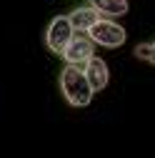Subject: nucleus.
<instances>
[{
	"label": "nucleus",
	"instance_id": "obj_1",
	"mask_svg": "<svg viewBox=\"0 0 155 158\" xmlns=\"http://www.w3.org/2000/svg\"><path fill=\"white\" fill-rule=\"evenodd\" d=\"M58 83H60V93H63V98L68 101V106H73V108L90 106L93 95H95V88L88 81V73H85L83 65L65 63V68L60 70Z\"/></svg>",
	"mask_w": 155,
	"mask_h": 158
},
{
	"label": "nucleus",
	"instance_id": "obj_2",
	"mask_svg": "<svg viewBox=\"0 0 155 158\" xmlns=\"http://www.w3.org/2000/svg\"><path fill=\"white\" fill-rule=\"evenodd\" d=\"M75 38V28H73V20L70 15H55L48 30H45V45L50 53L55 55H63V50L68 48V43Z\"/></svg>",
	"mask_w": 155,
	"mask_h": 158
},
{
	"label": "nucleus",
	"instance_id": "obj_3",
	"mask_svg": "<svg viewBox=\"0 0 155 158\" xmlns=\"http://www.w3.org/2000/svg\"><path fill=\"white\" fill-rule=\"evenodd\" d=\"M88 35L95 40V45H103V48H120L125 40H128V33L120 23H115L113 18H100L95 23Z\"/></svg>",
	"mask_w": 155,
	"mask_h": 158
},
{
	"label": "nucleus",
	"instance_id": "obj_4",
	"mask_svg": "<svg viewBox=\"0 0 155 158\" xmlns=\"http://www.w3.org/2000/svg\"><path fill=\"white\" fill-rule=\"evenodd\" d=\"M63 60L73 63V65H85L88 60L95 58V40L88 33H75V38L68 43V48L63 50Z\"/></svg>",
	"mask_w": 155,
	"mask_h": 158
},
{
	"label": "nucleus",
	"instance_id": "obj_5",
	"mask_svg": "<svg viewBox=\"0 0 155 158\" xmlns=\"http://www.w3.org/2000/svg\"><path fill=\"white\" fill-rule=\"evenodd\" d=\"M83 68H85V73H88V81L93 83L95 93L108 88V83H110V70H108V63L103 60V58H98V55H95L93 60H88Z\"/></svg>",
	"mask_w": 155,
	"mask_h": 158
},
{
	"label": "nucleus",
	"instance_id": "obj_6",
	"mask_svg": "<svg viewBox=\"0 0 155 158\" xmlns=\"http://www.w3.org/2000/svg\"><path fill=\"white\" fill-rule=\"evenodd\" d=\"M100 13L95 10L93 5H80V8H75L73 13H70V20H73V28H75V33H88L95 23L100 20Z\"/></svg>",
	"mask_w": 155,
	"mask_h": 158
},
{
	"label": "nucleus",
	"instance_id": "obj_7",
	"mask_svg": "<svg viewBox=\"0 0 155 158\" xmlns=\"http://www.w3.org/2000/svg\"><path fill=\"white\" fill-rule=\"evenodd\" d=\"M90 5L103 18H123L128 15V0H90Z\"/></svg>",
	"mask_w": 155,
	"mask_h": 158
},
{
	"label": "nucleus",
	"instance_id": "obj_8",
	"mask_svg": "<svg viewBox=\"0 0 155 158\" xmlns=\"http://www.w3.org/2000/svg\"><path fill=\"white\" fill-rule=\"evenodd\" d=\"M133 55L138 58V60H148V63H150V58H153V43H140V45H135V48H133Z\"/></svg>",
	"mask_w": 155,
	"mask_h": 158
},
{
	"label": "nucleus",
	"instance_id": "obj_9",
	"mask_svg": "<svg viewBox=\"0 0 155 158\" xmlns=\"http://www.w3.org/2000/svg\"><path fill=\"white\" fill-rule=\"evenodd\" d=\"M150 63L155 65V40H153V58H150Z\"/></svg>",
	"mask_w": 155,
	"mask_h": 158
}]
</instances>
